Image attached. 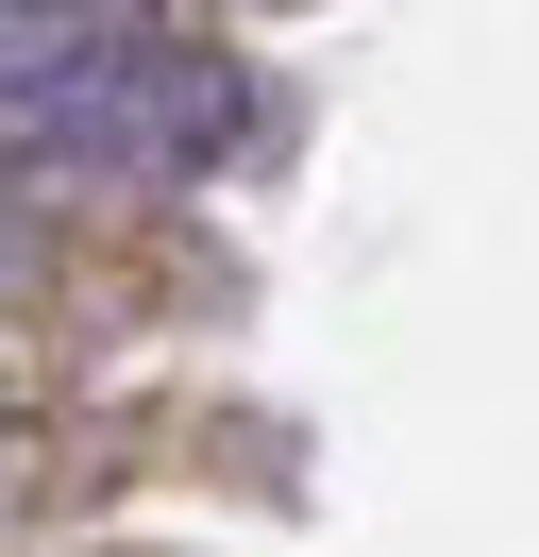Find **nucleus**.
Listing matches in <instances>:
<instances>
[{
	"instance_id": "1",
	"label": "nucleus",
	"mask_w": 539,
	"mask_h": 557,
	"mask_svg": "<svg viewBox=\"0 0 539 557\" xmlns=\"http://www.w3.org/2000/svg\"><path fill=\"white\" fill-rule=\"evenodd\" d=\"M17 136L34 152H85V170H202V152L236 136V85L202 69V51L101 35V51H67V69L17 85Z\"/></svg>"
},
{
	"instance_id": "2",
	"label": "nucleus",
	"mask_w": 539,
	"mask_h": 557,
	"mask_svg": "<svg viewBox=\"0 0 539 557\" xmlns=\"http://www.w3.org/2000/svg\"><path fill=\"white\" fill-rule=\"evenodd\" d=\"M0 271H17V237H0Z\"/></svg>"
}]
</instances>
